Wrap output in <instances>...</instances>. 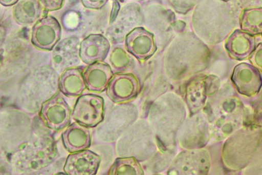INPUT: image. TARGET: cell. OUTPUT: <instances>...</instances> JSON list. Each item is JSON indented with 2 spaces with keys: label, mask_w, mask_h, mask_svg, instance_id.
<instances>
[{
  "label": "cell",
  "mask_w": 262,
  "mask_h": 175,
  "mask_svg": "<svg viewBox=\"0 0 262 175\" xmlns=\"http://www.w3.org/2000/svg\"><path fill=\"white\" fill-rule=\"evenodd\" d=\"M262 148V129L258 126L237 131L225 143L224 159L232 169L248 166Z\"/></svg>",
  "instance_id": "cell-1"
},
{
  "label": "cell",
  "mask_w": 262,
  "mask_h": 175,
  "mask_svg": "<svg viewBox=\"0 0 262 175\" xmlns=\"http://www.w3.org/2000/svg\"><path fill=\"white\" fill-rule=\"evenodd\" d=\"M104 116V100L97 95L85 94L77 99L72 117L87 127H94L101 123Z\"/></svg>",
  "instance_id": "cell-2"
},
{
  "label": "cell",
  "mask_w": 262,
  "mask_h": 175,
  "mask_svg": "<svg viewBox=\"0 0 262 175\" xmlns=\"http://www.w3.org/2000/svg\"><path fill=\"white\" fill-rule=\"evenodd\" d=\"M61 26L52 15L42 17L34 25L31 32L32 44L37 48L50 51L60 39Z\"/></svg>",
  "instance_id": "cell-3"
},
{
  "label": "cell",
  "mask_w": 262,
  "mask_h": 175,
  "mask_svg": "<svg viewBox=\"0 0 262 175\" xmlns=\"http://www.w3.org/2000/svg\"><path fill=\"white\" fill-rule=\"evenodd\" d=\"M231 80L237 92L246 96L256 95L262 87L260 71L252 64L247 63H241L234 67Z\"/></svg>",
  "instance_id": "cell-4"
},
{
  "label": "cell",
  "mask_w": 262,
  "mask_h": 175,
  "mask_svg": "<svg viewBox=\"0 0 262 175\" xmlns=\"http://www.w3.org/2000/svg\"><path fill=\"white\" fill-rule=\"evenodd\" d=\"M71 109L63 96L57 93L44 102L40 117L46 125L54 130L66 127L70 122Z\"/></svg>",
  "instance_id": "cell-5"
},
{
  "label": "cell",
  "mask_w": 262,
  "mask_h": 175,
  "mask_svg": "<svg viewBox=\"0 0 262 175\" xmlns=\"http://www.w3.org/2000/svg\"><path fill=\"white\" fill-rule=\"evenodd\" d=\"M115 20L116 22L108 29L111 33L110 35L115 41L122 42L132 30L142 24L144 21L143 11L139 4H127Z\"/></svg>",
  "instance_id": "cell-6"
},
{
  "label": "cell",
  "mask_w": 262,
  "mask_h": 175,
  "mask_svg": "<svg viewBox=\"0 0 262 175\" xmlns=\"http://www.w3.org/2000/svg\"><path fill=\"white\" fill-rule=\"evenodd\" d=\"M125 44L127 51L140 60L150 57L157 49L154 35L140 26L126 36Z\"/></svg>",
  "instance_id": "cell-7"
},
{
  "label": "cell",
  "mask_w": 262,
  "mask_h": 175,
  "mask_svg": "<svg viewBox=\"0 0 262 175\" xmlns=\"http://www.w3.org/2000/svg\"><path fill=\"white\" fill-rule=\"evenodd\" d=\"M100 161L98 154L84 149L69 154L63 169L69 175H94L97 172Z\"/></svg>",
  "instance_id": "cell-8"
},
{
  "label": "cell",
  "mask_w": 262,
  "mask_h": 175,
  "mask_svg": "<svg viewBox=\"0 0 262 175\" xmlns=\"http://www.w3.org/2000/svg\"><path fill=\"white\" fill-rule=\"evenodd\" d=\"M110 49L108 40L101 34H91L80 43L79 56L87 65L102 62L107 56Z\"/></svg>",
  "instance_id": "cell-9"
},
{
  "label": "cell",
  "mask_w": 262,
  "mask_h": 175,
  "mask_svg": "<svg viewBox=\"0 0 262 175\" xmlns=\"http://www.w3.org/2000/svg\"><path fill=\"white\" fill-rule=\"evenodd\" d=\"M256 46L255 36L241 29L233 31L225 43V48L229 56L237 61L249 59Z\"/></svg>",
  "instance_id": "cell-10"
},
{
  "label": "cell",
  "mask_w": 262,
  "mask_h": 175,
  "mask_svg": "<svg viewBox=\"0 0 262 175\" xmlns=\"http://www.w3.org/2000/svg\"><path fill=\"white\" fill-rule=\"evenodd\" d=\"M83 75L89 90L100 92L107 88L113 73L108 64L98 62L89 65Z\"/></svg>",
  "instance_id": "cell-11"
},
{
  "label": "cell",
  "mask_w": 262,
  "mask_h": 175,
  "mask_svg": "<svg viewBox=\"0 0 262 175\" xmlns=\"http://www.w3.org/2000/svg\"><path fill=\"white\" fill-rule=\"evenodd\" d=\"M62 140L64 147L70 152L80 151L90 146V131L78 122L73 123L62 132Z\"/></svg>",
  "instance_id": "cell-12"
},
{
  "label": "cell",
  "mask_w": 262,
  "mask_h": 175,
  "mask_svg": "<svg viewBox=\"0 0 262 175\" xmlns=\"http://www.w3.org/2000/svg\"><path fill=\"white\" fill-rule=\"evenodd\" d=\"M43 8L38 0H19L13 8V16L17 23L29 25L40 18Z\"/></svg>",
  "instance_id": "cell-13"
},
{
  "label": "cell",
  "mask_w": 262,
  "mask_h": 175,
  "mask_svg": "<svg viewBox=\"0 0 262 175\" xmlns=\"http://www.w3.org/2000/svg\"><path fill=\"white\" fill-rule=\"evenodd\" d=\"M61 92L68 96H76L82 94L86 88L81 70L77 67L66 69L59 81Z\"/></svg>",
  "instance_id": "cell-14"
},
{
  "label": "cell",
  "mask_w": 262,
  "mask_h": 175,
  "mask_svg": "<svg viewBox=\"0 0 262 175\" xmlns=\"http://www.w3.org/2000/svg\"><path fill=\"white\" fill-rule=\"evenodd\" d=\"M241 29L254 36L262 34V7L245 9L239 18Z\"/></svg>",
  "instance_id": "cell-15"
},
{
  "label": "cell",
  "mask_w": 262,
  "mask_h": 175,
  "mask_svg": "<svg viewBox=\"0 0 262 175\" xmlns=\"http://www.w3.org/2000/svg\"><path fill=\"white\" fill-rule=\"evenodd\" d=\"M169 1L176 11L181 14H185L195 7L201 0Z\"/></svg>",
  "instance_id": "cell-16"
},
{
  "label": "cell",
  "mask_w": 262,
  "mask_h": 175,
  "mask_svg": "<svg viewBox=\"0 0 262 175\" xmlns=\"http://www.w3.org/2000/svg\"><path fill=\"white\" fill-rule=\"evenodd\" d=\"M248 166V173L262 174V148Z\"/></svg>",
  "instance_id": "cell-17"
},
{
  "label": "cell",
  "mask_w": 262,
  "mask_h": 175,
  "mask_svg": "<svg viewBox=\"0 0 262 175\" xmlns=\"http://www.w3.org/2000/svg\"><path fill=\"white\" fill-rule=\"evenodd\" d=\"M249 60L254 66L262 72V42L256 46Z\"/></svg>",
  "instance_id": "cell-18"
},
{
  "label": "cell",
  "mask_w": 262,
  "mask_h": 175,
  "mask_svg": "<svg viewBox=\"0 0 262 175\" xmlns=\"http://www.w3.org/2000/svg\"><path fill=\"white\" fill-rule=\"evenodd\" d=\"M43 9L52 11L60 9L64 0H38Z\"/></svg>",
  "instance_id": "cell-19"
},
{
  "label": "cell",
  "mask_w": 262,
  "mask_h": 175,
  "mask_svg": "<svg viewBox=\"0 0 262 175\" xmlns=\"http://www.w3.org/2000/svg\"><path fill=\"white\" fill-rule=\"evenodd\" d=\"M83 6L91 9H100L107 3L108 0H80Z\"/></svg>",
  "instance_id": "cell-20"
},
{
  "label": "cell",
  "mask_w": 262,
  "mask_h": 175,
  "mask_svg": "<svg viewBox=\"0 0 262 175\" xmlns=\"http://www.w3.org/2000/svg\"><path fill=\"white\" fill-rule=\"evenodd\" d=\"M120 9L119 4L118 1H114L113 7L111 14L110 24H112L116 18Z\"/></svg>",
  "instance_id": "cell-21"
},
{
  "label": "cell",
  "mask_w": 262,
  "mask_h": 175,
  "mask_svg": "<svg viewBox=\"0 0 262 175\" xmlns=\"http://www.w3.org/2000/svg\"><path fill=\"white\" fill-rule=\"evenodd\" d=\"M19 0H0L1 5L4 6H11L15 5Z\"/></svg>",
  "instance_id": "cell-22"
},
{
  "label": "cell",
  "mask_w": 262,
  "mask_h": 175,
  "mask_svg": "<svg viewBox=\"0 0 262 175\" xmlns=\"http://www.w3.org/2000/svg\"><path fill=\"white\" fill-rule=\"evenodd\" d=\"M113 1L123 2L125 0H113Z\"/></svg>",
  "instance_id": "cell-23"
},
{
  "label": "cell",
  "mask_w": 262,
  "mask_h": 175,
  "mask_svg": "<svg viewBox=\"0 0 262 175\" xmlns=\"http://www.w3.org/2000/svg\"><path fill=\"white\" fill-rule=\"evenodd\" d=\"M221 1H224V2H227V1H228L229 0H221Z\"/></svg>",
  "instance_id": "cell-24"
},
{
  "label": "cell",
  "mask_w": 262,
  "mask_h": 175,
  "mask_svg": "<svg viewBox=\"0 0 262 175\" xmlns=\"http://www.w3.org/2000/svg\"><path fill=\"white\" fill-rule=\"evenodd\" d=\"M137 1H143V0H137Z\"/></svg>",
  "instance_id": "cell-25"
},
{
  "label": "cell",
  "mask_w": 262,
  "mask_h": 175,
  "mask_svg": "<svg viewBox=\"0 0 262 175\" xmlns=\"http://www.w3.org/2000/svg\"><path fill=\"white\" fill-rule=\"evenodd\" d=\"M261 36H262V34H261Z\"/></svg>",
  "instance_id": "cell-26"
}]
</instances>
